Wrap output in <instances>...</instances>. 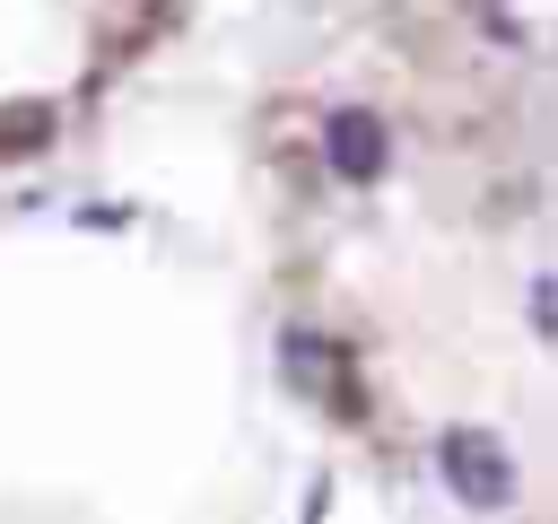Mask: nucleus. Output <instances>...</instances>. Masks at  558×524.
Wrapping results in <instances>:
<instances>
[{
    "mask_svg": "<svg viewBox=\"0 0 558 524\" xmlns=\"http://www.w3.org/2000/svg\"><path fill=\"white\" fill-rule=\"evenodd\" d=\"M323 148H331V166L357 175V183L384 175V122H375V114H331V122H323Z\"/></svg>",
    "mask_w": 558,
    "mask_h": 524,
    "instance_id": "obj_2",
    "label": "nucleus"
},
{
    "mask_svg": "<svg viewBox=\"0 0 558 524\" xmlns=\"http://www.w3.org/2000/svg\"><path fill=\"white\" fill-rule=\"evenodd\" d=\"M436 472L453 480V498H462V507H506V498H514V454H506L488 428H445Z\"/></svg>",
    "mask_w": 558,
    "mask_h": 524,
    "instance_id": "obj_1",
    "label": "nucleus"
}]
</instances>
